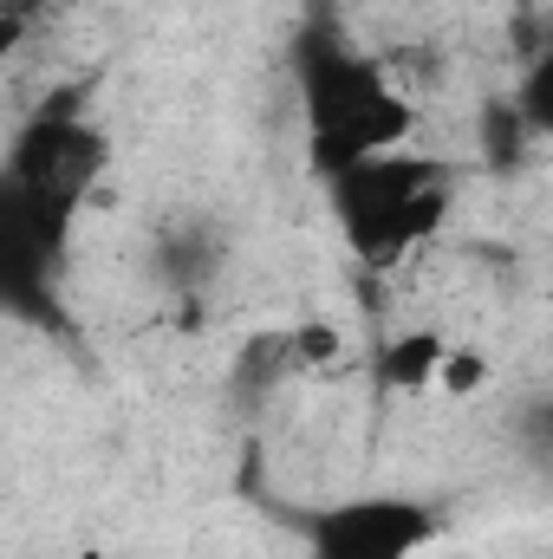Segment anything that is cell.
I'll list each match as a JSON object with an SVG mask.
<instances>
[{
    "label": "cell",
    "mask_w": 553,
    "mask_h": 559,
    "mask_svg": "<svg viewBox=\"0 0 553 559\" xmlns=\"http://www.w3.org/2000/svg\"><path fill=\"white\" fill-rule=\"evenodd\" d=\"M46 20H52V0H0V52L20 59L26 39H33Z\"/></svg>",
    "instance_id": "obj_9"
},
{
    "label": "cell",
    "mask_w": 553,
    "mask_h": 559,
    "mask_svg": "<svg viewBox=\"0 0 553 559\" xmlns=\"http://www.w3.org/2000/svg\"><path fill=\"white\" fill-rule=\"evenodd\" d=\"M222 228L215 222H202V215H189V222H169L163 235H156V248H150V261H156V274L169 280V286H183V293H202V286H215L222 274Z\"/></svg>",
    "instance_id": "obj_6"
},
{
    "label": "cell",
    "mask_w": 553,
    "mask_h": 559,
    "mask_svg": "<svg viewBox=\"0 0 553 559\" xmlns=\"http://www.w3.org/2000/svg\"><path fill=\"white\" fill-rule=\"evenodd\" d=\"M508 105H515V118H521L528 138L553 143V33L528 52V66H521V79H515Z\"/></svg>",
    "instance_id": "obj_7"
},
{
    "label": "cell",
    "mask_w": 553,
    "mask_h": 559,
    "mask_svg": "<svg viewBox=\"0 0 553 559\" xmlns=\"http://www.w3.org/2000/svg\"><path fill=\"white\" fill-rule=\"evenodd\" d=\"M105 72L59 79L7 138L0 156V299L13 319H33L46 332H66V267L79 215L92 209L111 131L98 118Z\"/></svg>",
    "instance_id": "obj_1"
},
{
    "label": "cell",
    "mask_w": 553,
    "mask_h": 559,
    "mask_svg": "<svg viewBox=\"0 0 553 559\" xmlns=\"http://www.w3.org/2000/svg\"><path fill=\"white\" fill-rule=\"evenodd\" d=\"M521 449H528V462L534 468H553V397H534L528 411H521Z\"/></svg>",
    "instance_id": "obj_10"
},
{
    "label": "cell",
    "mask_w": 553,
    "mask_h": 559,
    "mask_svg": "<svg viewBox=\"0 0 553 559\" xmlns=\"http://www.w3.org/2000/svg\"><path fill=\"white\" fill-rule=\"evenodd\" d=\"M299 559H423L443 540V508L423 495H339L286 514Z\"/></svg>",
    "instance_id": "obj_4"
},
{
    "label": "cell",
    "mask_w": 553,
    "mask_h": 559,
    "mask_svg": "<svg viewBox=\"0 0 553 559\" xmlns=\"http://www.w3.org/2000/svg\"><path fill=\"white\" fill-rule=\"evenodd\" d=\"M456 182L462 163L436 156V150H385L352 163L345 176L326 182V209L339 222V241L358 267L372 274H398L416 248H430L456 209Z\"/></svg>",
    "instance_id": "obj_3"
},
{
    "label": "cell",
    "mask_w": 553,
    "mask_h": 559,
    "mask_svg": "<svg viewBox=\"0 0 553 559\" xmlns=\"http://www.w3.org/2000/svg\"><path fill=\"white\" fill-rule=\"evenodd\" d=\"M286 72H293L306 169L319 176V189L332 176H345L352 163L404 150L416 138V98L398 85V72L378 52H365L332 13L299 20Z\"/></svg>",
    "instance_id": "obj_2"
},
{
    "label": "cell",
    "mask_w": 553,
    "mask_h": 559,
    "mask_svg": "<svg viewBox=\"0 0 553 559\" xmlns=\"http://www.w3.org/2000/svg\"><path fill=\"white\" fill-rule=\"evenodd\" d=\"M515 7H521V20H534V0H515Z\"/></svg>",
    "instance_id": "obj_11"
},
{
    "label": "cell",
    "mask_w": 553,
    "mask_h": 559,
    "mask_svg": "<svg viewBox=\"0 0 553 559\" xmlns=\"http://www.w3.org/2000/svg\"><path fill=\"white\" fill-rule=\"evenodd\" d=\"M306 371V358H299V325H274V332H261V338H248L242 345V358H235V371H228V397H235V411H268L280 397V384H293Z\"/></svg>",
    "instance_id": "obj_5"
},
{
    "label": "cell",
    "mask_w": 553,
    "mask_h": 559,
    "mask_svg": "<svg viewBox=\"0 0 553 559\" xmlns=\"http://www.w3.org/2000/svg\"><path fill=\"white\" fill-rule=\"evenodd\" d=\"M436 365H443V338H436V332H411V338H398V345L385 352L378 378H385L391 391H423V384L436 378Z\"/></svg>",
    "instance_id": "obj_8"
}]
</instances>
